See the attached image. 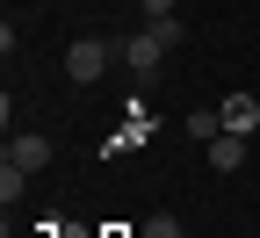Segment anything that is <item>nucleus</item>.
<instances>
[{"mask_svg": "<svg viewBox=\"0 0 260 238\" xmlns=\"http://www.w3.org/2000/svg\"><path fill=\"white\" fill-rule=\"evenodd\" d=\"M138 8H145V15L159 22V15H174V0H138Z\"/></svg>", "mask_w": 260, "mask_h": 238, "instance_id": "10", "label": "nucleus"}, {"mask_svg": "<svg viewBox=\"0 0 260 238\" xmlns=\"http://www.w3.org/2000/svg\"><path fill=\"white\" fill-rule=\"evenodd\" d=\"M116 58H123L138 80H152V73H159V58H167V44H159L152 29H145V37H123V44H116Z\"/></svg>", "mask_w": 260, "mask_h": 238, "instance_id": "2", "label": "nucleus"}, {"mask_svg": "<svg viewBox=\"0 0 260 238\" xmlns=\"http://www.w3.org/2000/svg\"><path fill=\"white\" fill-rule=\"evenodd\" d=\"M217 109H224V130H232V138H253L260 130V94H224Z\"/></svg>", "mask_w": 260, "mask_h": 238, "instance_id": "3", "label": "nucleus"}, {"mask_svg": "<svg viewBox=\"0 0 260 238\" xmlns=\"http://www.w3.org/2000/svg\"><path fill=\"white\" fill-rule=\"evenodd\" d=\"M239 159H246V138H232V130H224V138H210V166H217V174H232Z\"/></svg>", "mask_w": 260, "mask_h": 238, "instance_id": "6", "label": "nucleus"}, {"mask_svg": "<svg viewBox=\"0 0 260 238\" xmlns=\"http://www.w3.org/2000/svg\"><path fill=\"white\" fill-rule=\"evenodd\" d=\"M29 188V174H22V166H0V202H8V210H15V195Z\"/></svg>", "mask_w": 260, "mask_h": 238, "instance_id": "8", "label": "nucleus"}, {"mask_svg": "<svg viewBox=\"0 0 260 238\" xmlns=\"http://www.w3.org/2000/svg\"><path fill=\"white\" fill-rule=\"evenodd\" d=\"M188 138H195V145L224 138V109H188Z\"/></svg>", "mask_w": 260, "mask_h": 238, "instance_id": "5", "label": "nucleus"}, {"mask_svg": "<svg viewBox=\"0 0 260 238\" xmlns=\"http://www.w3.org/2000/svg\"><path fill=\"white\" fill-rule=\"evenodd\" d=\"M8 166H22V174H44V166H51V138H44V130H22V138L8 145Z\"/></svg>", "mask_w": 260, "mask_h": 238, "instance_id": "4", "label": "nucleus"}, {"mask_svg": "<svg viewBox=\"0 0 260 238\" xmlns=\"http://www.w3.org/2000/svg\"><path fill=\"white\" fill-rule=\"evenodd\" d=\"M152 37H159V44H167V51H181V37H188V29H181L174 15H159V22H152Z\"/></svg>", "mask_w": 260, "mask_h": 238, "instance_id": "9", "label": "nucleus"}, {"mask_svg": "<svg viewBox=\"0 0 260 238\" xmlns=\"http://www.w3.org/2000/svg\"><path fill=\"white\" fill-rule=\"evenodd\" d=\"M123 116H130V123L116 130V145H145V138H152V123H145V109H138V101H130V109H123Z\"/></svg>", "mask_w": 260, "mask_h": 238, "instance_id": "7", "label": "nucleus"}, {"mask_svg": "<svg viewBox=\"0 0 260 238\" xmlns=\"http://www.w3.org/2000/svg\"><path fill=\"white\" fill-rule=\"evenodd\" d=\"M109 58H116V44H102V37H80L73 51H65V73H73V87L102 80V73H109Z\"/></svg>", "mask_w": 260, "mask_h": 238, "instance_id": "1", "label": "nucleus"}]
</instances>
